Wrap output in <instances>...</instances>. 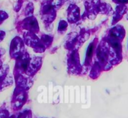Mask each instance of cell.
I'll use <instances>...</instances> for the list:
<instances>
[{
    "label": "cell",
    "instance_id": "6da1fadb",
    "mask_svg": "<svg viewBox=\"0 0 128 118\" xmlns=\"http://www.w3.org/2000/svg\"><path fill=\"white\" fill-rule=\"evenodd\" d=\"M92 50H93V45H92V44H91L89 46V47H88V50H87V56H88V57L91 55V54H92Z\"/></svg>",
    "mask_w": 128,
    "mask_h": 118
},
{
    "label": "cell",
    "instance_id": "7a4b0ae2",
    "mask_svg": "<svg viewBox=\"0 0 128 118\" xmlns=\"http://www.w3.org/2000/svg\"><path fill=\"white\" fill-rule=\"evenodd\" d=\"M115 2L120 3H128V0H115Z\"/></svg>",
    "mask_w": 128,
    "mask_h": 118
},
{
    "label": "cell",
    "instance_id": "3957f363",
    "mask_svg": "<svg viewBox=\"0 0 128 118\" xmlns=\"http://www.w3.org/2000/svg\"><path fill=\"white\" fill-rule=\"evenodd\" d=\"M26 67H27L26 63H23V68H24V69H26Z\"/></svg>",
    "mask_w": 128,
    "mask_h": 118
}]
</instances>
